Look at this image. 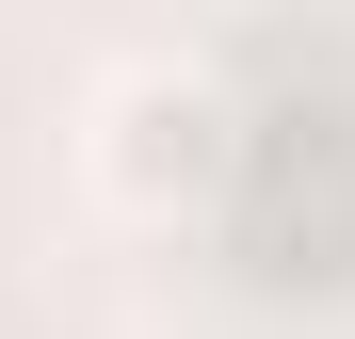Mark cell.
<instances>
[{
  "label": "cell",
  "mask_w": 355,
  "mask_h": 339,
  "mask_svg": "<svg viewBox=\"0 0 355 339\" xmlns=\"http://www.w3.org/2000/svg\"><path fill=\"white\" fill-rule=\"evenodd\" d=\"M194 178H210V97H130L113 113V194L130 210H178Z\"/></svg>",
  "instance_id": "1"
}]
</instances>
